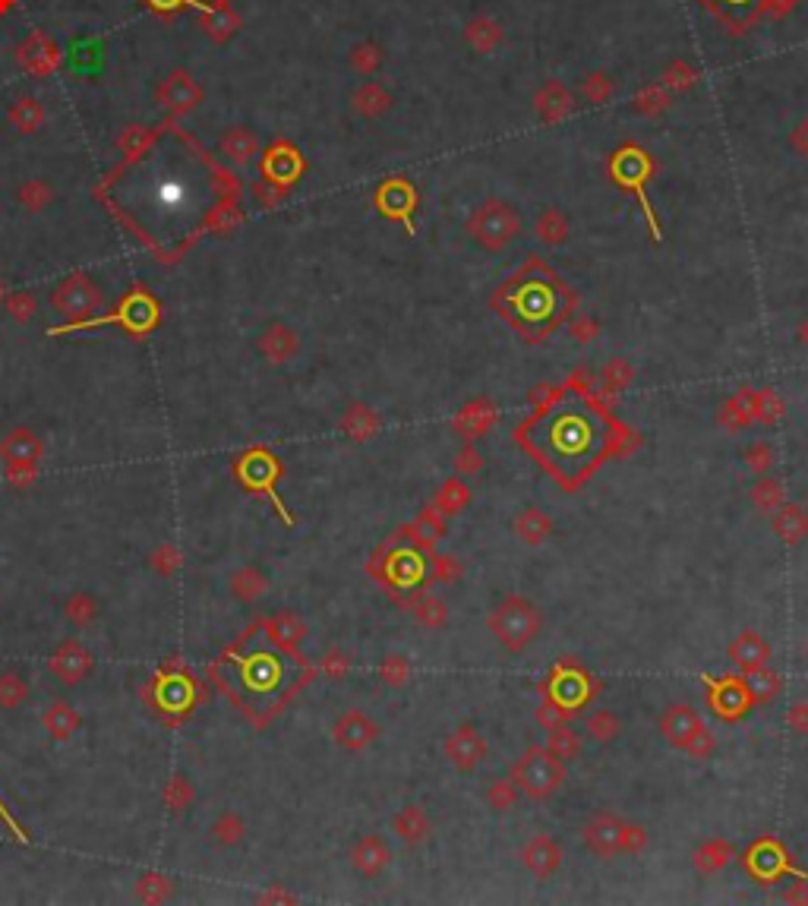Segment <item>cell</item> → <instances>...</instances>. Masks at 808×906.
<instances>
[{
  "mask_svg": "<svg viewBox=\"0 0 808 906\" xmlns=\"http://www.w3.org/2000/svg\"><path fill=\"white\" fill-rule=\"evenodd\" d=\"M133 177H139V203L130 206H146L165 225H184V218L199 209V193H206V171L180 149L149 155Z\"/></svg>",
  "mask_w": 808,
  "mask_h": 906,
  "instance_id": "obj_1",
  "label": "cell"
},
{
  "mask_svg": "<svg viewBox=\"0 0 808 906\" xmlns=\"http://www.w3.org/2000/svg\"><path fill=\"white\" fill-rule=\"evenodd\" d=\"M487 629L496 635V641L505 651L521 654L540 635L543 616L528 597L509 594V597H502L493 607V613L487 616Z\"/></svg>",
  "mask_w": 808,
  "mask_h": 906,
  "instance_id": "obj_2",
  "label": "cell"
},
{
  "mask_svg": "<svg viewBox=\"0 0 808 906\" xmlns=\"http://www.w3.org/2000/svg\"><path fill=\"white\" fill-rule=\"evenodd\" d=\"M512 780L518 783V790L531 802H547L562 790L565 761H559L550 749L531 746L512 764Z\"/></svg>",
  "mask_w": 808,
  "mask_h": 906,
  "instance_id": "obj_3",
  "label": "cell"
},
{
  "mask_svg": "<svg viewBox=\"0 0 808 906\" xmlns=\"http://www.w3.org/2000/svg\"><path fill=\"white\" fill-rule=\"evenodd\" d=\"M521 231V218L505 206V203H490L477 212L471 221V234L480 240L487 250H502L509 240Z\"/></svg>",
  "mask_w": 808,
  "mask_h": 906,
  "instance_id": "obj_4",
  "label": "cell"
},
{
  "mask_svg": "<svg viewBox=\"0 0 808 906\" xmlns=\"http://www.w3.org/2000/svg\"><path fill=\"white\" fill-rule=\"evenodd\" d=\"M622 828H625V821L619 815L600 812V815L584 821L581 840H584V847H588V853H594L603 862H610V859L622 856Z\"/></svg>",
  "mask_w": 808,
  "mask_h": 906,
  "instance_id": "obj_5",
  "label": "cell"
},
{
  "mask_svg": "<svg viewBox=\"0 0 808 906\" xmlns=\"http://www.w3.org/2000/svg\"><path fill=\"white\" fill-rule=\"evenodd\" d=\"M704 682H707V692H711V708H714V714L720 720H739V717H745V714L755 708L752 692H749V686H745V679L726 676V679L717 682L711 676H704Z\"/></svg>",
  "mask_w": 808,
  "mask_h": 906,
  "instance_id": "obj_6",
  "label": "cell"
},
{
  "mask_svg": "<svg viewBox=\"0 0 808 906\" xmlns=\"http://www.w3.org/2000/svg\"><path fill=\"white\" fill-rule=\"evenodd\" d=\"M446 758L455 764L461 774H474L483 761H487V739L474 727V723H461L455 733L446 739Z\"/></svg>",
  "mask_w": 808,
  "mask_h": 906,
  "instance_id": "obj_7",
  "label": "cell"
},
{
  "mask_svg": "<svg viewBox=\"0 0 808 906\" xmlns=\"http://www.w3.org/2000/svg\"><path fill=\"white\" fill-rule=\"evenodd\" d=\"M698 730H704V717L698 708H692V704H685V701L670 704V708L660 714V736L679 752Z\"/></svg>",
  "mask_w": 808,
  "mask_h": 906,
  "instance_id": "obj_8",
  "label": "cell"
},
{
  "mask_svg": "<svg viewBox=\"0 0 808 906\" xmlns=\"http://www.w3.org/2000/svg\"><path fill=\"white\" fill-rule=\"evenodd\" d=\"M499 420V411L490 398H474L468 405H461V411L455 414L452 427L464 442H474L480 436H487Z\"/></svg>",
  "mask_w": 808,
  "mask_h": 906,
  "instance_id": "obj_9",
  "label": "cell"
},
{
  "mask_svg": "<svg viewBox=\"0 0 808 906\" xmlns=\"http://www.w3.org/2000/svg\"><path fill=\"white\" fill-rule=\"evenodd\" d=\"M521 862H524V869H528L534 878L547 881V878H553V875L559 872V865H562V847L556 843V837H550V834H537V837L528 840V847L521 850Z\"/></svg>",
  "mask_w": 808,
  "mask_h": 906,
  "instance_id": "obj_10",
  "label": "cell"
},
{
  "mask_svg": "<svg viewBox=\"0 0 808 906\" xmlns=\"http://www.w3.org/2000/svg\"><path fill=\"white\" fill-rule=\"evenodd\" d=\"M389 862H392V850H389V843L382 834L360 837L354 843V850H351V865H354V872L363 875V878H379L382 872L389 869Z\"/></svg>",
  "mask_w": 808,
  "mask_h": 906,
  "instance_id": "obj_11",
  "label": "cell"
},
{
  "mask_svg": "<svg viewBox=\"0 0 808 906\" xmlns=\"http://www.w3.org/2000/svg\"><path fill=\"white\" fill-rule=\"evenodd\" d=\"M726 657H730V663L739 667L742 673H752V670L764 667V663H771V644H767V638L761 632L745 629L730 641Z\"/></svg>",
  "mask_w": 808,
  "mask_h": 906,
  "instance_id": "obj_12",
  "label": "cell"
},
{
  "mask_svg": "<svg viewBox=\"0 0 808 906\" xmlns=\"http://www.w3.org/2000/svg\"><path fill=\"white\" fill-rule=\"evenodd\" d=\"M376 739H379V723L363 711H348L335 723V742L338 746H345L348 752L370 749Z\"/></svg>",
  "mask_w": 808,
  "mask_h": 906,
  "instance_id": "obj_13",
  "label": "cell"
},
{
  "mask_svg": "<svg viewBox=\"0 0 808 906\" xmlns=\"http://www.w3.org/2000/svg\"><path fill=\"white\" fill-rule=\"evenodd\" d=\"M749 859V869H752V875L755 878H761V881H774L780 872H793V875H802V872H796L790 862H786V853H783V847L780 843H774V840H758L755 847H752V853L745 856Z\"/></svg>",
  "mask_w": 808,
  "mask_h": 906,
  "instance_id": "obj_14",
  "label": "cell"
},
{
  "mask_svg": "<svg viewBox=\"0 0 808 906\" xmlns=\"http://www.w3.org/2000/svg\"><path fill=\"white\" fill-rule=\"evenodd\" d=\"M771 531L783 543L796 547V543H802L808 537V512L802 506H796V502H783L780 509L771 512Z\"/></svg>",
  "mask_w": 808,
  "mask_h": 906,
  "instance_id": "obj_15",
  "label": "cell"
},
{
  "mask_svg": "<svg viewBox=\"0 0 808 906\" xmlns=\"http://www.w3.org/2000/svg\"><path fill=\"white\" fill-rule=\"evenodd\" d=\"M512 531L521 543H528V547H540V543H547L556 531V521L537 509V506H528L515 521H512Z\"/></svg>",
  "mask_w": 808,
  "mask_h": 906,
  "instance_id": "obj_16",
  "label": "cell"
},
{
  "mask_svg": "<svg viewBox=\"0 0 808 906\" xmlns=\"http://www.w3.org/2000/svg\"><path fill=\"white\" fill-rule=\"evenodd\" d=\"M392 831L398 834V840L414 847V843H423L433 834V821L423 805H404V809H398V815L392 818Z\"/></svg>",
  "mask_w": 808,
  "mask_h": 906,
  "instance_id": "obj_17",
  "label": "cell"
},
{
  "mask_svg": "<svg viewBox=\"0 0 808 906\" xmlns=\"http://www.w3.org/2000/svg\"><path fill=\"white\" fill-rule=\"evenodd\" d=\"M730 862H733V843L730 840H720V837L704 840L701 847L692 853V865H695L701 875H717Z\"/></svg>",
  "mask_w": 808,
  "mask_h": 906,
  "instance_id": "obj_18",
  "label": "cell"
},
{
  "mask_svg": "<svg viewBox=\"0 0 808 906\" xmlns=\"http://www.w3.org/2000/svg\"><path fill=\"white\" fill-rule=\"evenodd\" d=\"M745 686H749L755 704H771L783 695V676L771 667V663H764V667L745 673Z\"/></svg>",
  "mask_w": 808,
  "mask_h": 906,
  "instance_id": "obj_19",
  "label": "cell"
},
{
  "mask_svg": "<svg viewBox=\"0 0 808 906\" xmlns=\"http://www.w3.org/2000/svg\"><path fill=\"white\" fill-rule=\"evenodd\" d=\"M341 430H345L354 442H370V439L379 436L382 420H379V414L370 405H354L345 414V420H341Z\"/></svg>",
  "mask_w": 808,
  "mask_h": 906,
  "instance_id": "obj_20",
  "label": "cell"
},
{
  "mask_svg": "<svg viewBox=\"0 0 808 906\" xmlns=\"http://www.w3.org/2000/svg\"><path fill=\"white\" fill-rule=\"evenodd\" d=\"M749 424H755V414H752V401H749V389L739 392L736 398H730L726 405H720L717 411V427L726 430V433H739Z\"/></svg>",
  "mask_w": 808,
  "mask_h": 906,
  "instance_id": "obj_21",
  "label": "cell"
},
{
  "mask_svg": "<svg viewBox=\"0 0 808 906\" xmlns=\"http://www.w3.org/2000/svg\"><path fill=\"white\" fill-rule=\"evenodd\" d=\"M433 506L446 518H452V515H458V512H464L471 506V487L464 483V477L442 480V487L433 496Z\"/></svg>",
  "mask_w": 808,
  "mask_h": 906,
  "instance_id": "obj_22",
  "label": "cell"
},
{
  "mask_svg": "<svg viewBox=\"0 0 808 906\" xmlns=\"http://www.w3.org/2000/svg\"><path fill=\"white\" fill-rule=\"evenodd\" d=\"M411 613L423 629H446L449 626V603L436 594H420L411 600Z\"/></svg>",
  "mask_w": 808,
  "mask_h": 906,
  "instance_id": "obj_23",
  "label": "cell"
},
{
  "mask_svg": "<svg viewBox=\"0 0 808 906\" xmlns=\"http://www.w3.org/2000/svg\"><path fill=\"white\" fill-rule=\"evenodd\" d=\"M701 4L711 13H717L720 19H726L730 26H742V23H752L758 16L764 0H701Z\"/></svg>",
  "mask_w": 808,
  "mask_h": 906,
  "instance_id": "obj_24",
  "label": "cell"
},
{
  "mask_svg": "<svg viewBox=\"0 0 808 906\" xmlns=\"http://www.w3.org/2000/svg\"><path fill=\"white\" fill-rule=\"evenodd\" d=\"M749 499H752V506H755L758 512L771 515L774 509H780L783 502H786V487H783V480L761 474V480H755V487H752Z\"/></svg>",
  "mask_w": 808,
  "mask_h": 906,
  "instance_id": "obj_25",
  "label": "cell"
},
{
  "mask_svg": "<svg viewBox=\"0 0 808 906\" xmlns=\"http://www.w3.org/2000/svg\"><path fill=\"white\" fill-rule=\"evenodd\" d=\"M575 714H578L575 708H569V704H562L559 698H553V695L547 692V695H543V701L537 704L534 720L543 727V733H553V730L565 727V723H572Z\"/></svg>",
  "mask_w": 808,
  "mask_h": 906,
  "instance_id": "obj_26",
  "label": "cell"
},
{
  "mask_svg": "<svg viewBox=\"0 0 808 906\" xmlns=\"http://www.w3.org/2000/svg\"><path fill=\"white\" fill-rule=\"evenodd\" d=\"M584 733H588V739H594V742H600V746H606V742L619 739V733H622V720H619L610 708H597V711H591L588 717H584Z\"/></svg>",
  "mask_w": 808,
  "mask_h": 906,
  "instance_id": "obj_27",
  "label": "cell"
},
{
  "mask_svg": "<svg viewBox=\"0 0 808 906\" xmlns=\"http://www.w3.org/2000/svg\"><path fill=\"white\" fill-rule=\"evenodd\" d=\"M547 749H550L559 761L569 764V761L581 758V752H584V736L572 727V723H565V727H559V730L550 733Z\"/></svg>",
  "mask_w": 808,
  "mask_h": 906,
  "instance_id": "obj_28",
  "label": "cell"
},
{
  "mask_svg": "<svg viewBox=\"0 0 808 906\" xmlns=\"http://www.w3.org/2000/svg\"><path fill=\"white\" fill-rule=\"evenodd\" d=\"M749 401H752V414H755V424H777V420L783 417V411H786V405H783V398L777 395V392H771V389H761V392H749Z\"/></svg>",
  "mask_w": 808,
  "mask_h": 906,
  "instance_id": "obj_29",
  "label": "cell"
},
{
  "mask_svg": "<svg viewBox=\"0 0 808 906\" xmlns=\"http://www.w3.org/2000/svg\"><path fill=\"white\" fill-rule=\"evenodd\" d=\"M518 783L512 780V777H499V780H493L490 787H487V805L496 812V815H505V812H512L515 805H518Z\"/></svg>",
  "mask_w": 808,
  "mask_h": 906,
  "instance_id": "obj_30",
  "label": "cell"
},
{
  "mask_svg": "<svg viewBox=\"0 0 808 906\" xmlns=\"http://www.w3.org/2000/svg\"><path fill=\"white\" fill-rule=\"evenodd\" d=\"M774 461H777V452L771 442H764V439H755L742 449V465L755 474H767L774 468Z\"/></svg>",
  "mask_w": 808,
  "mask_h": 906,
  "instance_id": "obj_31",
  "label": "cell"
},
{
  "mask_svg": "<svg viewBox=\"0 0 808 906\" xmlns=\"http://www.w3.org/2000/svg\"><path fill=\"white\" fill-rule=\"evenodd\" d=\"M379 679L386 682V686H392V689L408 686V679H411V660L404 657V654H389V657H382V663H379Z\"/></svg>",
  "mask_w": 808,
  "mask_h": 906,
  "instance_id": "obj_32",
  "label": "cell"
},
{
  "mask_svg": "<svg viewBox=\"0 0 808 906\" xmlns=\"http://www.w3.org/2000/svg\"><path fill=\"white\" fill-rule=\"evenodd\" d=\"M461 572H464V566L458 562V556H452V553H433L430 556V578L439 581V585H458Z\"/></svg>",
  "mask_w": 808,
  "mask_h": 906,
  "instance_id": "obj_33",
  "label": "cell"
},
{
  "mask_svg": "<svg viewBox=\"0 0 808 906\" xmlns=\"http://www.w3.org/2000/svg\"><path fill=\"white\" fill-rule=\"evenodd\" d=\"M392 575H395V581L401 588H414V585H420V578L427 575V569H423V562H420L417 553H398Z\"/></svg>",
  "mask_w": 808,
  "mask_h": 906,
  "instance_id": "obj_34",
  "label": "cell"
},
{
  "mask_svg": "<svg viewBox=\"0 0 808 906\" xmlns=\"http://www.w3.org/2000/svg\"><path fill=\"white\" fill-rule=\"evenodd\" d=\"M417 531V540H423V543H433V540H439L442 534H446V515H442L436 506H427L420 515H417V525H414Z\"/></svg>",
  "mask_w": 808,
  "mask_h": 906,
  "instance_id": "obj_35",
  "label": "cell"
},
{
  "mask_svg": "<svg viewBox=\"0 0 808 906\" xmlns=\"http://www.w3.org/2000/svg\"><path fill=\"white\" fill-rule=\"evenodd\" d=\"M632 379H635V370L625 364V360H613V364L603 370V386H606V392H613V395L622 392V389H629Z\"/></svg>",
  "mask_w": 808,
  "mask_h": 906,
  "instance_id": "obj_36",
  "label": "cell"
},
{
  "mask_svg": "<svg viewBox=\"0 0 808 906\" xmlns=\"http://www.w3.org/2000/svg\"><path fill=\"white\" fill-rule=\"evenodd\" d=\"M714 749H717V739H714V733L707 730V727L698 730V733L682 746V752L689 755V758H695V761H707V758L714 755Z\"/></svg>",
  "mask_w": 808,
  "mask_h": 906,
  "instance_id": "obj_37",
  "label": "cell"
},
{
  "mask_svg": "<svg viewBox=\"0 0 808 906\" xmlns=\"http://www.w3.org/2000/svg\"><path fill=\"white\" fill-rule=\"evenodd\" d=\"M483 471V455L471 446V442H464L461 446V452L455 455V474L458 477H477Z\"/></svg>",
  "mask_w": 808,
  "mask_h": 906,
  "instance_id": "obj_38",
  "label": "cell"
},
{
  "mask_svg": "<svg viewBox=\"0 0 808 906\" xmlns=\"http://www.w3.org/2000/svg\"><path fill=\"white\" fill-rule=\"evenodd\" d=\"M644 850H648V831H644L641 824L625 821V828H622V856H638Z\"/></svg>",
  "mask_w": 808,
  "mask_h": 906,
  "instance_id": "obj_39",
  "label": "cell"
},
{
  "mask_svg": "<svg viewBox=\"0 0 808 906\" xmlns=\"http://www.w3.org/2000/svg\"><path fill=\"white\" fill-rule=\"evenodd\" d=\"M565 221H562V215H556V212H547V215H540V225H537V234H540V240H547V244H559V240L565 237Z\"/></svg>",
  "mask_w": 808,
  "mask_h": 906,
  "instance_id": "obj_40",
  "label": "cell"
},
{
  "mask_svg": "<svg viewBox=\"0 0 808 906\" xmlns=\"http://www.w3.org/2000/svg\"><path fill=\"white\" fill-rule=\"evenodd\" d=\"M786 727H790L796 736H808V701H796L790 711H786Z\"/></svg>",
  "mask_w": 808,
  "mask_h": 906,
  "instance_id": "obj_41",
  "label": "cell"
},
{
  "mask_svg": "<svg viewBox=\"0 0 808 906\" xmlns=\"http://www.w3.org/2000/svg\"><path fill=\"white\" fill-rule=\"evenodd\" d=\"M275 638H278V641H285V644L300 641V638H303L300 622H297V619H291V616H281V619L275 622Z\"/></svg>",
  "mask_w": 808,
  "mask_h": 906,
  "instance_id": "obj_42",
  "label": "cell"
},
{
  "mask_svg": "<svg viewBox=\"0 0 808 906\" xmlns=\"http://www.w3.org/2000/svg\"><path fill=\"white\" fill-rule=\"evenodd\" d=\"M348 670H351V660H348V654H341V651H332V654L326 657V673H329L332 679H341V676H348Z\"/></svg>",
  "mask_w": 808,
  "mask_h": 906,
  "instance_id": "obj_43",
  "label": "cell"
},
{
  "mask_svg": "<svg viewBox=\"0 0 808 906\" xmlns=\"http://www.w3.org/2000/svg\"><path fill=\"white\" fill-rule=\"evenodd\" d=\"M783 903H808V875H799V881H793L790 888L783 891Z\"/></svg>",
  "mask_w": 808,
  "mask_h": 906,
  "instance_id": "obj_44",
  "label": "cell"
},
{
  "mask_svg": "<svg viewBox=\"0 0 808 906\" xmlns=\"http://www.w3.org/2000/svg\"><path fill=\"white\" fill-rule=\"evenodd\" d=\"M572 332H575V338L588 341V338H594V335H597V322H578V326H575Z\"/></svg>",
  "mask_w": 808,
  "mask_h": 906,
  "instance_id": "obj_45",
  "label": "cell"
},
{
  "mask_svg": "<svg viewBox=\"0 0 808 906\" xmlns=\"http://www.w3.org/2000/svg\"><path fill=\"white\" fill-rule=\"evenodd\" d=\"M799 341H802V345L808 348V319L802 322V329H799Z\"/></svg>",
  "mask_w": 808,
  "mask_h": 906,
  "instance_id": "obj_46",
  "label": "cell"
}]
</instances>
